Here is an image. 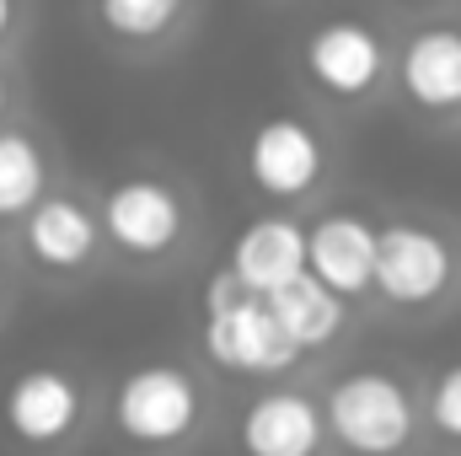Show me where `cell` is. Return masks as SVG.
<instances>
[{"instance_id":"obj_12","label":"cell","mask_w":461,"mask_h":456,"mask_svg":"<svg viewBox=\"0 0 461 456\" xmlns=\"http://www.w3.org/2000/svg\"><path fill=\"white\" fill-rule=\"evenodd\" d=\"M322 441V419L301 392H268L241 419L247 456H312Z\"/></svg>"},{"instance_id":"obj_19","label":"cell","mask_w":461,"mask_h":456,"mask_svg":"<svg viewBox=\"0 0 461 456\" xmlns=\"http://www.w3.org/2000/svg\"><path fill=\"white\" fill-rule=\"evenodd\" d=\"M22 27V0H0V43Z\"/></svg>"},{"instance_id":"obj_17","label":"cell","mask_w":461,"mask_h":456,"mask_svg":"<svg viewBox=\"0 0 461 456\" xmlns=\"http://www.w3.org/2000/svg\"><path fill=\"white\" fill-rule=\"evenodd\" d=\"M429 414L446 435H461V365H451L440 381H435V397H429Z\"/></svg>"},{"instance_id":"obj_16","label":"cell","mask_w":461,"mask_h":456,"mask_svg":"<svg viewBox=\"0 0 461 456\" xmlns=\"http://www.w3.org/2000/svg\"><path fill=\"white\" fill-rule=\"evenodd\" d=\"M92 11L118 43H167L183 27L188 0H92Z\"/></svg>"},{"instance_id":"obj_3","label":"cell","mask_w":461,"mask_h":456,"mask_svg":"<svg viewBox=\"0 0 461 456\" xmlns=\"http://www.w3.org/2000/svg\"><path fill=\"white\" fill-rule=\"evenodd\" d=\"M322 140L306 118L279 114L263 118L247 140V178L268 194V199H301L317 188L322 178Z\"/></svg>"},{"instance_id":"obj_5","label":"cell","mask_w":461,"mask_h":456,"mask_svg":"<svg viewBox=\"0 0 461 456\" xmlns=\"http://www.w3.org/2000/svg\"><path fill=\"white\" fill-rule=\"evenodd\" d=\"M199 414V392L177 365H145L118 387V430L145 446H167L188 435Z\"/></svg>"},{"instance_id":"obj_11","label":"cell","mask_w":461,"mask_h":456,"mask_svg":"<svg viewBox=\"0 0 461 456\" xmlns=\"http://www.w3.org/2000/svg\"><path fill=\"white\" fill-rule=\"evenodd\" d=\"M81 414V392L65 370H27L16 376L11 397H5V419L22 441L43 446V441H59Z\"/></svg>"},{"instance_id":"obj_2","label":"cell","mask_w":461,"mask_h":456,"mask_svg":"<svg viewBox=\"0 0 461 456\" xmlns=\"http://www.w3.org/2000/svg\"><path fill=\"white\" fill-rule=\"evenodd\" d=\"M301 59H306L312 87L333 103H365L381 87V76L392 70L386 38L370 22H354V16H333V22L312 27Z\"/></svg>"},{"instance_id":"obj_15","label":"cell","mask_w":461,"mask_h":456,"mask_svg":"<svg viewBox=\"0 0 461 456\" xmlns=\"http://www.w3.org/2000/svg\"><path fill=\"white\" fill-rule=\"evenodd\" d=\"M49 188V161L38 150L32 134L22 129H0V221L27 215Z\"/></svg>"},{"instance_id":"obj_9","label":"cell","mask_w":461,"mask_h":456,"mask_svg":"<svg viewBox=\"0 0 461 456\" xmlns=\"http://www.w3.org/2000/svg\"><path fill=\"white\" fill-rule=\"evenodd\" d=\"M370 258H375V226L359 215L339 210L306 231V274H317L339 296L370 290Z\"/></svg>"},{"instance_id":"obj_14","label":"cell","mask_w":461,"mask_h":456,"mask_svg":"<svg viewBox=\"0 0 461 456\" xmlns=\"http://www.w3.org/2000/svg\"><path fill=\"white\" fill-rule=\"evenodd\" d=\"M263 301H268V312L279 317V328L301 343V349H317V343H328L344 328V296L328 290V285H322L317 274H306V269H301L295 279H285L279 290H268Z\"/></svg>"},{"instance_id":"obj_21","label":"cell","mask_w":461,"mask_h":456,"mask_svg":"<svg viewBox=\"0 0 461 456\" xmlns=\"http://www.w3.org/2000/svg\"><path fill=\"white\" fill-rule=\"evenodd\" d=\"M408 5H440V0H408Z\"/></svg>"},{"instance_id":"obj_13","label":"cell","mask_w":461,"mask_h":456,"mask_svg":"<svg viewBox=\"0 0 461 456\" xmlns=\"http://www.w3.org/2000/svg\"><path fill=\"white\" fill-rule=\"evenodd\" d=\"M27 247L49 269H81L97 252V215L70 194H49L27 210Z\"/></svg>"},{"instance_id":"obj_1","label":"cell","mask_w":461,"mask_h":456,"mask_svg":"<svg viewBox=\"0 0 461 456\" xmlns=\"http://www.w3.org/2000/svg\"><path fill=\"white\" fill-rule=\"evenodd\" d=\"M322 430H333L348 451L359 456H392L402 451L408 435H413V403H408V392L392 376L354 370V376H344L333 387Z\"/></svg>"},{"instance_id":"obj_18","label":"cell","mask_w":461,"mask_h":456,"mask_svg":"<svg viewBox=\"0 0 461 456\" xmlns=\"http://www.w3.org/2000/svg\"><path fill=\"white\" fill-rule=\"evenodd\" d=\"M247 296V285L230 274V269H221L215 279H210V312H221V306H230V301H241Z\"/></svg>"},{"instance_id":"obj_7","label":"cell","mask_w":461,"mask_h":456,"mask_svg":"<svg viewBox=\"0 0 461 456\" xmlns=\"http://www.w3.org/2000/svg\"><path fill=\"white\" fill-rule=\"evenodd\" d=\"M103 231L123 252L156 258V252L177 247V236H183V199L156 178H123L103 199Z\"/></svg>"},{"instance_id":"obj_6","label":"cell","mask_w":461,"mask_h":456,"mask_svg":"<svg viewBox=\"0 0 461 456\" xmlns=\"http://www.w3.org/2000/svg\"><path fill=\"white\" fill-rule=\"evenodd\" d=\"M451 279V247L424 226H386L375 231L370 285L386 301H435Z\"/></svg>"},{"instance_id":"obj_4","label":"cell","mask_w":461,"mask_h":456,"mask_svg":"<svg viewBox=\"0 0 461 456\" xmlns=\"http://www.w3.org/2000/svg\"><path fill=\"white\" fill-rule=\"evenodd\" d=\"M204 349L215 365H230V370H285L301 360V343L279 328V317L268 312L263 296H241L221 312H210L204 323Z\"/></svg>"},{"instance_id":"obj_20","label":"cell","mask_w":461,"mask_h":456,"mask_svg":"<svg viewBox=\"0 0 461 456\" xmlns=\"http://www.w3.org/2000/svg\"><path fill=\"white\" fill-rule=\"evenodd\" d=\"M5 108H11V81L0 76V118H5Z\"/></svg>"},{"instance_id":"obj_8","label":"cell","mask_w":461,"mask_h":456,"mask_svg":"<svg viewBox=\"0 0 461 456\" xmlns=\"http://www.w3.org/2000/svg\"><path fill=\"white\" fill-rule=\"evenodd\" d=\"M392 70H397L408 103H419L424 114H456L461 108V27L456 22H429V27L408 32V43H402Z\"/></svg>"},{"instance_id":"obj_10","label":"cell","mask_w":461,"mask_h":456,"mask_svg":"<svg viewBox=\"0 0 461 456\" xmlns=\"http://www.w3.org/2000/svg\"><path fill=\"white\" fill-rule=\"evenodd\" d=\"M306 269V231L285 215H268V221H252V226L236 236L230 247V274L252 290V296H268L279 290L285 279H295Z\"/></svg>"}]
</instances>
